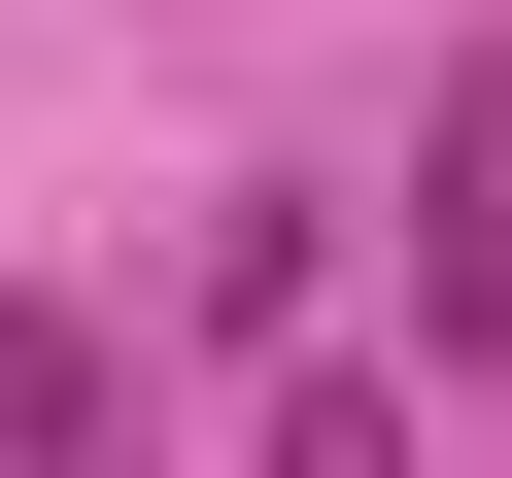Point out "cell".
<instances>
[{
	"instance_id": "7a4b0ae2",
	"label": "cell",
	"mask_w": 512,
	"mask_h": 478,
	"mask_svg": "<svg viewBox=\"0 0 512 478\" xmlns=\"http://www.w3.org/2000/svg\"><path fill=\"white\" fill-rule=\"evenodd\" d=\"M103 410H137V376H103V308H0V478H69Z\"/></svg>"
},
{
	"instance_id": "6da1fadb",
	"label": "cell",
	"mask_w": 512,
	"mask_h": 478,
	"mask_svg": "<svg viewBox=\"0 0 512 478\" xmlns=\"http://www.w3.org/2000/svg\"><path fill=\"white\" fill-rule=\"evenodd\" d=\"M410 342L444 376L512 342V69H444V137H410Z\"/></svg>"
}]
</instances>
